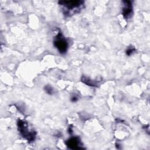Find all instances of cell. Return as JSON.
<instances>
[{
  "label": "cell",
  "instance_id": "cell-1",
  "mask_svg": "<svg viewBox=\"0 0 150 150\" xmlns=\"http://www.w3.org/2000/svg\"><path fill=\"white\" fill-rule=\"evenodd\" d=\"M53 44L60 53L64 54L66 52L68 48V43L66 38L60 32L55 36L53 40Z\"/></svg>",
  "mask_w": 150,
  "mask_h": 150
},
{
  "label": "cell",
  "instance_id": "cell-2",
  "mask_svg": "<svg viewBox=\"0 0 150 150\" xmlns=\"http://www.w3.org/2000/svg\"><path fill=\"white\" fill-rule=\"evenodd\" d=\"M18 127L19 132L21 134L23 137L26 138L28 141H33L36 133L34 132H29L28 129L27 124L22 120H18Z\"/></svg>",
  "mask_w": 150,
  "mask_h": 150
},
{
  "label": "cell",
  "instance_id": "cell-3",
  "mask_svg": "<svg viewBox=\"0 0 150 150\" xmlns=\"http://www.w3.org/2000/svg\"><path fill=\"white\" fill-rule=\"evenodd\" d=\"M83 1H59V4L67 8L68 9H73L77 8L83 5Z\"/></svg>",
  "mask_w": 150,
  "mask_h": 150
},
{
  "label": "cell",
  "instance_id": "cell-4",
  "mask_svg": "<svg viewBox=\"0 0 150 150\" xmlns=\"http://www.w3.org/2000/svg\"><path fill=\"white\" fill-rule=\"evenodd\" d=\"M123 3L124 6L122 8V14L125 19H128L131 16L132 12V3L129 1H123Z\"/></svg>",
  "mask_w": 150,
  "mask_h": 150
},
{
  "label": "cell",
  "instance_id": "cell-5",
  "mask_svg": "<svg viewBox=\"0 0 150 150\" xmlns=\"http://www.w3.org/2000/svg\"><path fill=\"white\" fill-rule=\"evenodd\" d=\"M67 146L73 149H80V147L79 146L80 144V140L77 137H72L68 139L66 142Z\"/></svg>",
  "mask_w": 150,
  "mask_h": 150
},
{
  "label": "cell",
  "instance_id": "cell-6",
  "mask_svg": "<svg viewBox=\"0 0 150 150\" xmlns=\"http://www.w3.org/2000/svg\"><path fill=\"white\" fill-rule=\"evenodd\" d=\"M82 81L84 83H86L87 85H88V86H96V85H97L96 82H94L93 81H91L89 79H87V78H86L85 77H83Z\"/></svg>",
  "mask_w": 150,
  "mask_h": 150
},
{
  "label": "cell",
  "instance_id": "cell-7",
  "mask_svg": "<svg viewBox=\"0 0 150 150\" xmlns=\"http://www.w3.org/2000/svg\"><path fill=\"white\" fill-rule=\"evenodd\" d=\"M44 90L45 91V92L48 94H53L54 93V89L53 88V87L52 86H50V85H46L44 87Z\"/></svg>",
  "mask_w": 150,
  "mask_h": 150
},
{
  "label": "cell",
  "instance_id": "cell-8",
  "mask_svg": "<svg viewBox=\"0 0 150 150\" xmlns=\"http://www.w3.org/2000/svg\"><path fill=\"white\" fill-rule=\"evenodd\" d=\"M135 51V49L132 47V46H130V47H128L127 50H126V54L128 55V56H130L133 53H134Z\"/></svg>",
  "mask_w": 150,
  "mask_h": 150
},
{
  "label": "cell",
  "instance_id": "cell-9",
  "mask_svg": "<svg viewBox=\"0 0 150 150\" xmlns=\"http://www.w3.org/2000/svg\"><path fill=\"white\" fill-rule=\"evenodd\" d=\"M78 100V97L77 96H72L71 98V101L72 102H76Z\"/></svg>",
  "mask_w": 150,
  "mask_h": 150
}]
</instances>
